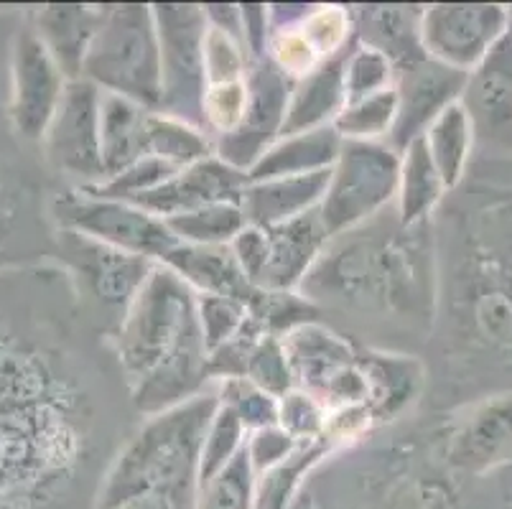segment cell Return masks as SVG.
<instances>
[{
    "label": "cell",
    "mask_w": 512,
    "mask_h": 509,
    "mask_svg": "<svg viewBox=\"0 0 512 509\" xmlns=\"http://www.w3.org/2000/svg\"><path fill=\"white\" fill-rule=\"evenodd\" d=\"M179 168L174 163L164 161V158L156 156H143L136 163H130L128 168H123L120 174L110 176V179L102 181L92 191L97 196H107V199H120V202H136L141 196H146L148 191L158 189V186L169 181Z\"/></svg>",
    "instance_id": "60d3db41"
},
{
    "label": "cell",
    "mask_w": 512,
    "mask_h": 509,
    "mask_svg": "<svg viewBox=\"0 0 512 509\" xmlns=\"http://www.w3.org/2000/svg\"><path fill=\"white\" fill-rule=\"evenodd\" d=\"M138 418L166 413L212 390L197 293L156 265L107 339Z\"/></svg>",
    "instance_id": "277c9868"
},
{
    "label": "cell",
    "mask_w": 512,
    "mask_h": 509,
    "mask_svg": "<svg viewBox=\"0 0 512 509\" xmlns=\"http://www.w3.org/2000/svg\"><path fill=\"white\" fill-rule=\"evenodd\" d=\"M57 189L39 148L13 133L0 107V275L54 260L51 199Z\"/></svg>",
    "instance_id": "8992f818"
},
{
    "label": "cell",
    "mask_w": 512,
    "mask_h": 509,
    "mask_svg": "<svg viewBox=\"0 0 512 509\" xmlns=\"http://www.w3.org/2000/svg\"><path fill=\"white\" fill-rule=\"evenodd\" d=\"M146 156L164 158L176 168H184L214 156V143L202 128H194L184 120L171 118L166 112L153 110L148 118Z\"/></svg>",
    "instance_id": "d6a6232c"
},
{
    "label": "cell",
    "mask_w": 512,
    "mask_h": 509,
    "mask_svg": "<svg viewBox=\"0 0 512 509\" xmlns=\"http://www.w3.org/2000/svg\"><path fill=\"white\" fill-rule=\"evenodd\" d=\"M151 107H143L120 95L102 92L100 146L105 179L120 174L130 163L146 156V135Z\"/></svg>",
    "instance_id": "f1b7e54d"
},
{
    "label": "cell",
    "mask_w": 512,
    "mask_h": 509,
    "mask_svg": "<svg viewBox=\"0 0 512 509\" xmlns=\"http://www.w3.org/2000/svg\"><path fill=\"white\" fill-rule=\"evenodd\" d=\"M441 418V456L462 479H484L512 464V392L490 395Z\"/></svg>",
    "instance_id": "9a60e30c"
},
{
    "label": "cell",
    "mask_w": 512,
    "mask_h": 509,
    "mask_svg": "<svg viewBox=\"0 0 512 509\" xmlns=\"http://www.w3.org/2000/svg\"><path fill=\"white\" fill-rule=\"evenodd\" d=\"M230 250L242 273L248 275L250 283L258 288V280L263 275L265 263H268V232L253 227V224H245V230L230 242Z\"/></svg>",
    "instance_id": "681fc988"
},
{
    "label": "cell",
    "mask_w": 512,
    "mask_h": 509,
    "mask_svg": "<svg viewBox=\"0 0 512 509\" xmlns=\"http://www.w3.org/2000/svg\"><path fill=\"white\" fill-rule=\"evenodd\" d=\"M51 219L57 230L77 232L158 265L179 245L164 219L153 217L136 204L107 199L85 189L59 186L51 199Z\"/></svg>",
    "instance_id": "8fae6325"
},
{
    "label": "cell",
    "mask_w": 512,
    "mask_h": 509,
    "mask_svg": "<svg viewBox=\"0 0 512 509\" xmlns=\"http://www.w3.org/2000/svg\"><path fill=\"white\" fill-rule=\"evenodd\" d=\"M329 171L306 176H283V179L248 181L240 196V207L245 222L271 230L278 224L309 214L319 209L324 191H327Z\"/></svg>",
    "instance_id": "484cf974"
},
{
    "label": "cell",
    "mask_w": 512,
    "mask_h": 509,
    "mask_svg": "<svg viewBox=\"0 0 512 509\" xmlns=\"http://www.w3.org/2000/svg\"><path fill=\"white\" fill-rule=\"evenodd\" d=\"M400 153L388 143L342 140L337 161L329 168L319 217L329 235H342L393 207L398 189Z\"/></svg>",
    "instance_id": "9c48e42d"
},
{
    "label": "cell",
    "mask_w": 512,
    "mask_h": 509,
    "mask_svg": "<svg viewBox=\"0 0 512 509\" xmlns=\"http://www.w3.org/2000/svg\"><path fill=\"white\" fill-rule=\"evenodd\" d=\"M278 426L296 443L324 441L327 410L321 408L314 398H309L306 392L293 387L283 398H278Z\"/></svg>",
    "instance_id": "ee69618b"
},
{
    "label": "cell",
    "mask_w": 512,
    "mask_h": 509,
    "mask_svg": "<svg viewBox=\"0 0 512 509\" xmlns=\"http://www.w3.org/2000/svg\"><path fill=\"white\" fill-rule=\"evenodd\" d=\"M169 232L181 245H202L217 247L230 245L242 230H245V214H242L240 202H220L207 204L194 212L176 214V217L164 219Z\"/></svg>",
    "instance_id": "1f68e13d"
},
{
    "label": "cell",
    "mask_w": 512,
    "mask_h": 509,
    "mask_svg": "<svg viewBox=\"0 0 512 509\" xmlns=\"http://www.w3.org/2000/svg\"><path fill=\"white\" fill-rule=\"evenodd\" d=\"M293 387L314 398L321 408H352L367 403V385L360 367V347L327 324L299 326L281 339Z\"/></svg>",
    "instance_id": "4fadbf2b"
},
{
    "label": "cell",
    "mask_w": 512,
    "mask_h": 509,
    "mask_svg": "<svg viewBox=\"0 0 512 509\" xmlns=\"http://www.w3.org/2000/svg\"><path fill=\"white\" fill-rule=\"evenodd\" d=\"M507 36L502 3H431L423 6L421 44L426 56L469 74Z\"/></svg>",
    "instance_id": "2e32d148"
},
{
    "label": "cell",
    "mask_w": 512,
    "mask_h": 509,
    "mask_svg": "<svg viewBox=\"0 0 512 509\" xmlns=\"http://www.w3.org/2000/svg\"><path fill=\"white\" fill-rule=\"evenodd\" d=\"M265 329L248 314L245 324L240 326L235 336H230L225 344L214 347L209 352V377H212V385L227 377H242L245 375V367H248L250 354L255 352L260 342L265 339Z\"/></svg>",
    "instance_id": "bcb514c9"
},
{
    "label": "cell",
    "mask_w": 512,
    "mask_h": 509,
    "mask_svg": "<svg viewBox=\"0 0 512 509\" xmlns=\"http://www.w3.org/2000/svg\"><path fill=\"white\" fill-rule=\"evenodd\" d=\"M242 377H248L253 385H258L260 390H265L273 398H283L288 390H293V375L281 339L265 336L263 342L255 347V352L250 354L248 367H245Z\"/></svg>",
    "instance_id": "f6af8a7d"
},
{
    "label": "cell",
    "mask_w": 512,
    "mask_h": 509,
    "mask_svg": "<svg viewBox=\"0 0 512 509\" xmlns=\"http://www.w3.org/2000/svg\"><path fill=\"white\" fill-rule=\"evenodd\" d=\"M153 21L161 59V100L158 112L202 128L204 39L207 16L199 3H153ZM207 133V130H204Z\"/></svg>",
    "instance_id": "30bf717a"
},
{
    "label": "cell",
    "mask_w": 512,
    "mask_h": 509,
    "mask_svg": "<svg viewBox=\"0 0 512 509\" xmlns=\"http://www.w3.org/2000/svg\"><path fill=\"white\" fill-rule=\"evenodd\" d=\"M255 499L258 474L253 471L248 451L242 448L225 469L199 484L194 509H255Z\"/></svg>",
    "instance_id": "836d02e7"
},
{
    "label": "cell",
    "mask_w": 512,
    "mask_h": 509,
    "mask_svg": "<svg viewBox=\"0 0 512 509\" xmlns=\"http://www.w3.org/2000/svg\"><path fill=\"white\" fill-rule=\"evenodd\" d=\"M393 82V64L383 54H377V51L355 41L352 51L344 59V97H347V102L365 100V97L393 90Z\"/></svg>",
    "instance_id": "ab89813d"
},
{
    "label": "cell",
    "mask_w": 512,
    "mask_h": 509,
    "mask_svg": "<svg viewBox=\"0 0 512 509\" xmlns=\"http://www.w3.org/2000/svg\"><path fill=\"white\" fill-rule=\"evenodd\" d=\"M67 82L69 79L21 13V23L11 34L8 46V102L3 112L23 143L39 148Z\"/></svg>",
    "instance_id": "5bb4252c"
},
{
    "label": "cell",
    "mask_w": 512,
    "mask_h": 509,
    "mask_svg": "<svg viewBox=\"0 0 512 509\" xmlns=\"http://www.w3.org/2000/svg\"><path fill=\"white\" fill-rule=\"evenodd\" d=\"M253 64L250 51L245 49L240 39L225 34L220 28H212L207 23V39H204V77L207 87L212 84L242 82L248 77V69Z\"/></svg>",
    "instance_id": "b9f144b4"
},
{
    "label": "cell",
    "mask_w": 512,
    "mask_h": 509,
    "mask_svg": "<svg viewBox=\"0 0 512 509\" xmlns=\"http://www.w3.org/2000/svg\"><path fill=\"white\" fill-rule=\"evenodd\" d=\"M472 125L474 158L512 161V39L505 36L467 74L459 95Z\"/></svg>",
    "instance_id": "e0dca14e"
},
{
    "label": "cell",
    "mask_w": 512,
    "mask_h": 509,
    "mask_svg": "<svg viewBox=\"0 0 512 509\" xmlns=\"http://www.w3.org/2000/svg\"><path fill=\"white\" fill-rule=\"evenodd\" d=\"M265 232H268V263L260 275L258 288L260 291H299L332 237L321 222L319 209Z\"/></svg>",
    "instance_id": "603a6c76"
},
{
    "label": "cell",
    "mask_w": 512,
    "mask_h": 509,
    "mask_svg": "<svg viewBox=\"0 0 512 509\" xmlns=\"http://www.w3.org/2000/svg\"><path fill=\"white\" fill-rule=\"evenodd\" d=\"M82 79L107 95L158 110L161 59L153 8L148 3H107L82 67Z\"/></svg>",
    "instance_id": "52a82bcc"
},
{
    "label": "cell",
    "mask_w": 512,
    "mask_h": 509,
    "mask_svg": "<svg viewBox=\"0 0 512 509\" xmlns=\"http://www.w3.org/2000/svg\"><path fill=\"white\" fill-rule=\"evenodd\" d=\"M242 39L250 51V59L258 62L265 59L268 49V36H271V23H268V6L263 3H240Z\"/></svg>",
    "instance_id": "f907efd6"
},
{
    "label": "cell",
    "mask_w": 512,
    "mask_h": 509,
    "mask_svg": "<svg viewBox=\"0 0 512 509\" xmlns=\"http://www.w3.org/2000/svg\"><path fill=\"white\" fill-rule=\"evenodd\" d=\"M507 36L512 39V6H507Z\"/></svg>",
    "instance_id": "f5cc1de1"
},
{
    "label": "cell",
    "mask_w": 512,
    "mask_h": 509,
    "mask_svg": "<svg viewBox=\"0 0 512 509\" xmlns=\"http://www.w3.org/2000/svg\"><path fill=\"white\" fill-rule=\"evenodd\" d=\"M421 140L431 161H434L436 171L444 179L446 189H456L474 161L472 125H469L462 105L454 102L451 107H446L431 123V128L423 133Z\"/></svg>",
    "instance_id": "4dcf8cb0"
},
{
    "label": "cell",
    "mask_w": 512,
    "mask_h": 509,
    "mask_svg": "<svg viewBox=\"0 0 512 509\" xmlns=\"http://www.w3.org/2000/svg\"><path fill=\"white\" fill-rule=\"evenodd\" d=\"M51 263L67 275L82 314L105 339L115 334L158 265L67 230H57Z\"/></svg>",
    "instance_id": "ba28073f"
},
{
    "label": "cell",
    "mask_w": 512,
    "mask_h": 509,
    "mask_svg": "<svg viewBox=\"0 0 512 509\" xmlns=\"http://www.w3.org/2000/svg\"><path fill=\"white\" fill-rule=\"evenodd\" d=\"M141 423L105 336L54 263L0 275V509L97 494Z\"/></svg>",
    "instance_id": "6da1fadb"
},
{
    "label": "cell",
    "mask_w": 512,
    "mask_h": 509,
    "mask_svg": "<svg viewBox=\"0 0 512 509\" xmlns=\"http://www.w3.org/2000/svg\"><path fill=\"white\" fill-rule=\"evenodd\" d=\"M248 314L258 321L268 336L283 339L299 326L319 321L316 308L299 291H260Z\"/></svg>",
    "instance_id": "f35d334b"
},
{
    "label": "cell",
    "mask_w": 512,
    "mask_h": 509,
    "mask_svg": "<svg viewBox=\"0 0 512 509\" xmlns=\"http://www.w3.org/2000/svg\"><path fill=\"white\" fill-rule=\"evenodd\" d=\"M296 448H299V443L293 441L281 426H268L258 428V431H250L248 441H245V451H248V459L258 476L265 474V471L276 469L278 464H283Z\"/></svg>",
    "instance_id": "c3c4849f"
},
{
    "label": "cell",
    "mask_w": 512,
    "mask_h": 509,
    "mask_svg": "<svg viewBox=\"0 0 512 509\" xmlns=\"http://www.w3.org/2000/svg\"><path fill=\"white\" fill-rule=\"evenodd\" d=\"M464 79L467 74L444 67L431 56L395 69V123L388 146L395 153H403L411 143L421 140L441 112L459 102Z\"/></svg>",
    "instance_id": "d6986e66"
},
{
    "label": "cell",
    "mask_w": 512,
    "mask_h": 509,
    "mask_svg": "<svg viewBox=\"0 0 512 509\" xmlns=\"http://www.w3.org/2000/svg\"><path fill=\"white\" fill-rule=\"evenodd\" d=\"M367 385V413L377 428H388L416 413L426 392V367L416 354L377 352L360 347Z\"/></svg>",
    "instance_id": "44dd1931"
},
{
    "label": "cell",
    "mask_w": 512,
    "mask_h": 509,
    "mask_svg": "<svg viewBox=\"0 0 512 509\" xmlns=\"http://www.w3.org/2000/svg\"><path fill=\"white\" fill-rule=\"evenodd\" d=\"M299 293L357 347L421 357L436 298L431 219L408 227L390 207L329 237Z\"/></svg>",
    "instance_id": "3957f363"
},
{
    "label": "cell",
    "mask_w": 512,
    "mask_h": 509,
    "mask_svg": "<svg viewBox=\"0 0 512 509\" xmlns=\"http://www.w3.org/2000/svg\"><path fill=\"white\" fill-rule=\"evenodd\" d=\"M102 90L87 79L67 82L39 143L41 161L62 189H95L105 181L100 146Z\"/></svg>",
    "instance_id": "7c38bea8"
},
{
    "label": "cell",
    "mask_w": 512,
    "mask_h": 509,
    "mask_svg": "<svg viewBox=\"0 0 512 509\" xmlns=\"http://www.w3.org/2000/svg\"><path fill=\"white\" fill-rule=\"evenodd\" d=\"M194 499H197V487H174L138 497L118 509H194Z\"/></svg>",
    "instance_id": "816d5d0a"
},
{
    "label": "cell",
    "mask_w": 512,
    "mask_h": 509,
    "mask_svg": "<svg viewBox=\"0 0 512 509\" xmlns=\"http://www.w3.org/2000/svg\"><path fill=\"white\" fill-rule=\"evenodd\" d=\"M197 319L204 344L212 352L240 331L248 319V306L225 296H197Z\"/></svg>",
    "instance_id": "7dc6e473"
},
{
    "label": "cell",
    "mask_w": 512,
    "mask_h": 509,
    "mask_svg": "<svg viewBox=\"0 0 512 509\" xmlns=\"http://www.w3.org/2000/svg\"><path fill=\"white\" fill-rule=\"evenodd\" d=\"M245 441H248V431L242 428L240 420H237L230 410L217 405L212 420H209L207 431H204L202 446H199V484L207 482L209 476H214L217 471L225 469V466L240 454L242 448H245Z\"/></svg>",
    "instance_id": "74e56055"
},
{
    "label": "cell",
    "mask_w": 512,
    "mask_h": 509,
    "mask_svg": "<svg viewBox=\"0 0 512 509\" xmlns=\"http://www.w3.org/2000/svg\"><path fill=\"white\" fill-rule=\"evenodd\" d=\"M311 49L316 51L321 62L337 59L355 46V31H352V16L349 6L339 3H311L306 16L296 23Z\"/></svg>",
    "instance_id": "e575fe53"
},
{
    "label": "cell",
    "mask_w": 512,
    "mask_h": 509,
    "mask_svg": "<svg viewBox=\"0 0 512 509\" xmlns=\"http://www.w3.org/2000/svg\"><path fill=\"white\" fill-rule=\"evenodd\" d=\"M347 54L329 59L311 74H306L304 79L293 82L281 135L329 128L337 120L342 107L347 105V97H344V59Z\"/></svg>",
    "instance_id": "4316f807"
},
{
    "label": "cell",
    "mask_w": 512,
    "mask_h": 509,
    "mask_svg": "<svg viewBox=\"0 0 512 509\" xmlns=\"http://www.w3.org/2000/svg\"><path fill=\"white\" fill-rule=\"evenodd\" d=\"M446 194H449V189L436 171L431 156H428L423 140L411 143L406 151L400 153L398 166V189H395L393 209L400 222L408 224V227L428 222L441 207Z\"/></svg>",
    "instance_id": "f546056e"
},
{
    "label": "cell",
    "mask_w": 512,
    "mask_h": 509,
    "mask_svg": "<svg viewBox=\"0 0 512 509\" xmlns=\"http://www.w3.org/2000/svg\"><path fill=\"white\" fill-rule=\"evenodd\" d=\"M245 102H248V84H245V79L242 82L212 84V87L204 90L202 123L212 143L230 135L240 125Z\"/></svg>",
    "instance_id": "7bdbcfd3"
},
{
    "label": "cell",
    "mask_w": 512,
    "mask_h": 509,
    "mask_svg": "<svg viewBox=\"0 0 512 509\" xmlns=\"http://www.w3.org/2000/svg\"><path fill=\"white\" fill-rule=\"evenodd\" d=\"M164 268L179 275L197 296H225L253 306L260 288H255L237 265L230 245L202 247V245H176L164 258Z\"/></svg>",
    "instance_id": "d4e9b609"
},
{
    "label": "cell",
    "mask_w": 512,
    "mask_h": 509,
    "mask_svg": "<svg viewBox=\"0 0 512 509\" xmlns=\"http://www.w3.org/2000/svg\"><path fill=\"white\" fill-rule=\"evenodd\" d=\"M342 138L329 128L306 130V133L281 135L248 171V181L283 179V176H306L329 171L337 161Z\"/></svg>",
    "instance_id": "83f0119b"
},
{
    "label": "cell",
    "mask_w": 512,
    "mask_h": 509,
    "mask_svg": "<svg viewBox=\"0 0 512 509\" xmlns=\"http://www.w3.org/2000/svg\"><path fill=\"white\" fill-rule=\"evenodd\" d=\"M102 8L105 6L92 3H49L23 11V18L31 23L69 82L82 77V67L102 21Z\"/></svg>",
    "instance_id": "7402d4cb"
},
{
    "label": "cell",
    "mask_w": 512,
    "mask_h": 509,
    "mask_svg": "<svg viewBox=\"0 0 512 509\" xmlns=\"http://www.w3.org/2000/svg\"><path fill=\"white\" fill-rule=\"evenodd\" d=\"M245 84L248 102L240 125L225 138L214 140V156L248 176L253 163L281 138L293 82L283 77L268 59H258L250 64Z\"/></svg>",
    "instance_id": "ac0fdd59"
},
{
    "label": "cell",
    "mask_w": 512,
    "mask_h": 509,
    "mask_svg": "<svg viewBox=\"0 0 512 509\" xmlns=\"http://www.w3.org/2000/svg\"><path fill=\"white\" fill-rule=\"evenodd\" d=\"M245 184H248L245 171H237L217 156H207L192 166L179 168L169 181L130 204L146 209L158 219H171L207 204L240 202Z\"/></svg>",
    "instance_id": "ffe728a7"
},
{
    "label": "cell",
    "mask_w": 512,
    "mask_h": 509,
    "mask_svg": "<svg viewBox=\"0 0 512 509\" xmlns=\"http://www.w3.org/2000/svg\"><path fill=\"white\" fill-rule=\"evenodd\" d=\"M395 123V95L393 90L380 95L365 97V100L347 102L332 128L342 140L355 143H388L390 130Z\"/></svg>",
    "instance_id": "d590c367"
},
{
    "label": "cell",
    "mask_w": 512,
    "mask_h": 509,
    "mask_svg": "<svg viewBox=\"0 0 512 509\" xmlns=\"http://www.w3.org/2000/svg\"><path fill=\"white\" fill-rule=\"evenodd\" d=\"M214 410L217 398L209 390L179 408L141 418L102 474L95 509H118L164 489L197 487L199 446Z\"/></svg>",
    "instance_id": "5b68a950"
},
{
    "label": "cell",
    "mask_w": 512,
    "mask_h": 509,
    "mask_svg": "<svg viewBox=\"0 0 512 509\" xmlns=\"http://www.w3.org/2000/svg\"><path fill=\"white\" fill-rule=\"evenodd\" d=\"M436 298L423 413L512 392V161L474 158L431 217Z\"/></svg>",
    "instance_id": "7a4b0ae2"
},
{
    "label": "cell",
    "mask_w": 512,
    "mask_h": 509,
    "mask_svg": "<svg viewBox=\"0 0 512 509\" xmlns=\"http://www.w3.org/2000/svg\"><path fill=\"white\" fill-rule=\"evenodd\" d=\"M349 16H352L357 44L383 54L395 69L426 56L421 44L423 6L360 3V6H349Z\"/></svg>",
    "instance_id": "cb8c5ba5"
},
{
    "label": "cell",
    "mask_w": 512,
    "mask_h": 509,
    "mask_svg": "<svg viewBox=\"0 0 512 509\" xmlns=\"http://www.w3.org/2000/svg\"><path fill=\"white\" fill-rule=\"evenodd\" d=\"M217 405L230 410L245 431L278 426V398L260 390L248 377H227L212 385Z\"/></svg>",
    "instance_id": "8d00e7d4"
}]
</instances>
